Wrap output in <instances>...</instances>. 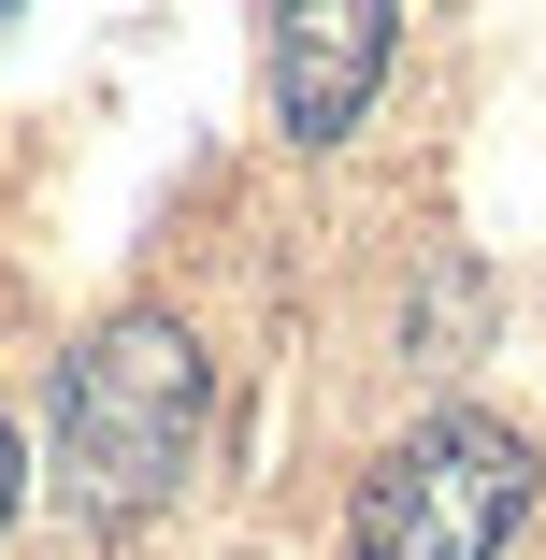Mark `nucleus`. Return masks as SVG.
Wrapping results in <instances>:
<instances>
[{
  "label": "nucleus",
  "instance_id": "nucleus-1",
  "mask_svg": "<svg viewBox=\"0 0 546 560\" xmlns=\"http://www.w3.org/2000/svg\"><path fill=\"white\" fill-rule=\"evenodd\" d=\"M201 417H216V374H201V330L130 302V316H101L72 374H58V489L86 517H144L187 489L201 460Z\"/></svg>",
  "mask_w": 546,
  "mask_h": 560
},
{
  "label": "nucleus",
  "instance_id": "nucleus-2",
  "mask_svg": "<svg viewBox=\"0 0 546 560\" xmlns=\"http://www.w3.org/2000/svg\"><path fill=\"white\" fill-rule=\"evenodd\" d=\"M532 517V445L475 402L417 417L346 503V560H503Z\"/></svg>",
  "mask_w": 546,
  "mask_h": 560
},
{
  "label": "nucleus",
  "instance_id": "nucleus-3",
  "mask_svg": "<svg viewBox=\"0 0 546 560\" xmlns=\"http://www.w3.org/2000/svg\"><path fill=\"white\" fill-rule=\"evenodd\" d=\"M403 30H388V0H302V15L259 30V86H274V130L288 144H346L360 130V101L388 86Z\"/></svg>",
  "mask_w": 546,
  "mask_h": 560
},
{
  "label": "nucleus",
  "instance_id": "nucleus-4",
  "mask_svg": "<svg viewBox=\"0 0 546 560\" xmlns=\"http://www.w3.org/2000/svg\"><path fill=\"white\" fill-rule=\"evenodd\" d=\"M15 475H30V460H15V417H0V532H15Z\"/></svg>",
  "mask_w": 546,
  "mask_h": 560
}]
</instances>
